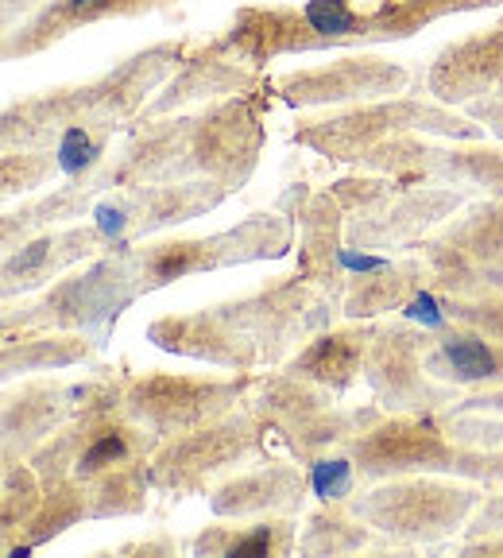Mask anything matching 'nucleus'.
I'll return each instance as SVG.
<instances>
[{"label":"nucleus","instance_id":"obj_20","mask_svg":"<svg viewBox=\"0 0 503 558\" xmlns=\"http://www.w3.org/2000/svg\"><path fill=\"white\" fill-rule=\"evenodd\" d=\"M209 512L221 520H256V515H298L310 505V473L303 462L268 458V462L244 465L206 493Z\"/></svg>","mask_w":503,"mask_h":558},{"label":"nucleus","instance_id":"obj_19","mask_svg":"<svg viewBox=\"0 0 503 558\" xmlns=\"http://www.w3.org/2000/svg\"><path fill=\"white\" fill-rule=\"evenodd\" d=\"M279 209L295 218L298 229V260L295 271H303L310 283L326 288L330 295L345 299L348 268H345V209L333 198V191H310L306 183L286 186Z\"/></svg>","mask_w":503,"mask_h":558},{"label":"nucleus","instance_id":"obj_36","mask_svg":"<svg viewBox=\"0 0 503 558\" xmlns=\"http://www.w3.org/2000/svg\"><path fill=\"white\" fill-rule=\"evenodd\" d=\"M128 129V121H78L62 129V136L54 140L62 179H89L109 159V144Z\"/></svg>","mask_w":503,"mask_h":558},{"label":"nucleus","instance_id":"obj_31","mask_svg":"<svg viewBox=\"0 0 503 558\" xmlns=\"http://www.w3.org/2000/svg\"><path fill=\"white\" fill-rule=\"evenodd\" d=\"M97 198H101V194L89 183L66 179V186H54V191L24 202L20 209H4V218H0V248L12 253V248H20V244L32 241V236L47 233V229L82 221L89 209H94Z\"/></svg>","mask_w":503,"mask_h":558},{"label":"nucleus","instance_id":"obj_22","mask_svg":"<svg viewBox=\"0 0 503 558\" xmlns=\"http://www.w3.org/2000/svg\"><path fill=\"white\" fill-rule=\"evenodd\" d=\"M426 86L442 105H469L503 94V24L469 32L434 59Z\"/></svg>","mask_w":503,"mask_h":558},{"label":"nucleus","instance_id":"obj_45","mask_svg":"<svg viewBox=\"0 0 503 558\" xmlns=\"http://www.w3.org/2000/svg\"><path fill=\"white\" fill-rule=\"evenodd\" d=\"M44 9V0H4V35L16 32L24 20H32L35 12Z\"/></svg>","mask_w":503,"mask_h":558},{"label":"nucleus","instance_id":"obj_30","mask_svg":"<svg viewBox=\"0 0 503 558\" xmlns=\"http://www.w3.org/2000/svg\"><path fill=\"white\" fill-rule=\"evenodd\" d=\"M438 236L453 244L488 283L503 288V198H473L438 229Z\"/></svg>","mask_w":503,"mask_h":558},{"label":"nucleus","instance_id":"obj_9","mask_svg":"<svg viewBox=\"0 0 503 558\" xmlns=\"http://www.w3.org/2000/svg\"><path fill=\"white\" fill-rule=\"evenodd\" d=\"M260 345L268 368H283L314 333L341 323V299L310 283L303 271L263 279L260 288L218 303Z\"/></svg>","mask_w":503,"mask_h":558},{"label":"nucleus","instance_id":"obj_40","mask_svg":"<svg viewBox=\"0 0 503 558\" xmlns=\"http://www.w3.org/2000/svg\"><path fill=\"white\" fill-rule=\"evenodd\" d=\"M179 550H191V539H179L174 532H167V527H159L156 535H148V539H128L121 543L116 550H109V555H139V558H174Z\"/></svg>","mask_w":503,"mask_h":558},{"label":"nucleus","instance_id":"obj_7","mask_svg":"<svg viewBox=\"0 0 503 558\" xmlns=\"http://www.w3.org/2000/svg\"><path fill=\"white\" fill-rule=\"evenodd\" d=\"M407 132H426V136L450 140H480L484 124L469 117H457L442 101H418V97H383V101L353 105L345 113L310 117L298 121L295 144L333 159V163H360V156L383 144V140L407 136Z\"/></svg>","mask_w":503,"mask_h":558},{"label":"nucleus","instance_id":"obj_4","mask_svg":"<svg viewBox=\"0 0 503 558\" xmlns=\"http://www.w3.org/2000/svg\"><path fill=\"white\" fill-rule=\"evenodd\" d=\"M488 488L477 481L442 477V473H403L356 488L345 500L348 512L403 550L438 547L465 532Z\"/></svg>","mask_w":503,"mask_h":558},{"label":"nucleus","instance_id":"obj_44","mask_svg":"<svg viewBox=\"0 0 503 558\" xmlns=\"http://www.w3.org/2000/svg\"><path fill=\"white\" fill-rule=\"evenodd\" d=\"M457 411H495L503 415V388H488V392H469L453 403Z\"/></svg>","mask_w":503,"mask_h":558},{"label":"nucleus","instance_id":"obj_43","mask_svg":"<svg viewBox=\"0 0 503 558\" xmlns=\"http://www.w3.org/2000/svg\"><path fill=\"white\" fill-rule=\"evenodd\" d=\"M469 109V117L477 124H484L492 136L503 140V94H492V97H477V101L465 105Z\"/></svg>","mask_w":503,"mask_h":558},{"label":"nucleus","instance_id":"obj_42","mask_svg":"<svg viewBox=\"0 0 503 558\" xmlns=\"http://www.w3.org/2000/svg\"><path fill=\"white\" fill-rule=\"evenodd\" d=\"M488 532H503V485L484 493L480 508L473 512L469 527H465V539H477V535H488Z\"/></svg>","mask_w":503,"mask_h":558},{"label":"nucleus","instance_id":"obj_14","mask_svg":"<svg viewBox=\"0 0 503 558\" xmlns=\"http://www.w3.org/2000/svg\"><path fill=\"white\" fill-rule=\"evenodd\" d=\"M263 151L260 97L241 94L201 105L186 124V167L191 179H209L236 194L252 179Z\"/></svg>","mask_w":503,"mask_h":558},{"label":"nucleus","instance_id":"obj_34","mask_svg":"<svg viewBox=\"0 0 503 558\" xmlns=\"http://www.w3.org/2000/svg\"><path fill=\"white\" fill-rule=\"evenodd\" d=\"M86 485L89 523L94 520H128L148 512V497L156 493L148 477V462H132L105 470L97 477H78Z\"/></svg>","mask_w":503,"mask_h":558},{"label":"nucleus","instance_id":"obj_16","mask_svg":"<svg viewBox=\"0 0 503 558\" xmlns=\"http://www.w3.org/2000/svg\"><path fill=\"white\" fill-rule=\"evenodd\" d=\"M426 132L383 140L368 156H360V171L403 174L410 183L465 186L480 198H503V148H484L477 140H461L453 148L422 140Z\"/></svg>","mask_w":503,"mask_h":558},{"label":"nucleus","instance_id":"obj_33","mask_svg":"<svg viewBox=\"0 0 503 558\" xmlns=\"http://www.w3.org/2000/svg\"><path fill=\"white\" fill-rule=\"evenodd\" d=\"M78 523H89V500H86V485L78 477L62 481V485H47V497L39 505V512L32 515L20 539L12 547H4L9 558H24L32 550L47 547L51 539H59L62 532L78 527Z\"/></svg>","mask_w":503,"mask_h":558},{"label":"nucleus","instance_id":"obj_3","mask_svg":"<svg viewBox=\"0 0 503 558\" xmlns=\"http://www.w3.org/2000/svg\"><path fill=\"white\" fill-rule=\"evenodd\" d=\"M341 450L356 462L360 488L403 473H442V477L477 481L484 488L503 485V450L457 442L434 418V411L383 415L380 423L348 438Z\"/></svg>","mask_w":503,"mask_h":558},{"label":"nucleus","instance_id":"obj_23","mask_svg":"<svg viewBox=\"0 0 503 558\" xmlns=\"http://www.w3.org/2000/svg\"><path fill=\"white\" fill-rule=\"evenodd\" d=\"M167 4H174V0H44V9L32 20H24L16 32L4 35V59H27V54L47 51L89 24L144 16V12H159Z\"/></svg>","mask_w":503,"mask_h":558},{"label":"nucleus","instance_id":"obj_46","mask_svg":"<svg viewBox=\"0 0 503 558\" xmlns=\"http://www.w3.org/2000/svg\"><path fill=\"white\" fill-rule=\"evenodd\" d=\"M457 555H503V532H488L477 539H461Z\"/></svg>","mask_w":503,"mask_h":558},{"label":"nucleus","instance_id":"obj_41","mask_svg":"<svg viewBox=\"0 0 503 558\" xmlns=\"http://www.w3.org/2000/svg\"><path fill=\"white\" fill-rule=\"evenodd\" d=\"M400 314L410 318V323H418L422 330H442V326L450 323V314H445V306H442V295H438L430 283H426L422 291H415V299H410Z\"/></svg>","mask_w":503,"mask_h":558},{"label":"nucleus","instance_id":"obj_25","mask_svg":"<svg viewBox=\"0 0 503 558\" xmlns=\"http://www.w3.org/2000/svg\"><path fill=\"white\" fill-rule=\"evenodd\" d=\"M426 373L465 396L503 388V341L461 323L426 330Z\"/></svg>","mask_w":503,"mask_h":558},{"label":"nucleus","instance_id":"obj_6","mask_svg":"<svg viewBox=\"0 0 503 558\" xmlns=\"http://www.w3.org/2000/svg\"><path fill=\"white\" fill-rule=\"evenodd\" d=\"M291 248H295V218L275 206L248 214L244 221L209 236H167V241L151 236V241H139L132 244V260H136L144 295H151V291L171 288L179 279L206 276V271L283 260Z\"/></svg>","mask_w":503,"mask_h":558},{"label":"nucleus","instance_id":"obj_18","mask_svg":"<svg viewBox=\"0 0 503 558\" xmlns=\"http://www.w3.org/2000/svg\"><path fill=\"white\" fill-rule=\"evenodd\" d=\"M148 341L174 357H191L201 365L225 368V373H252L260 368V345L229 318L221 306L201 311H171L148 323Z\"/></svg>","mask_w":503,"mask_h":558},{"label":"nucleus","instance_id":"obj_24","mask_svg":"<svg viewBox=\"0 0 503 558\" xmlns=\"http://www.w3.org/2000/svg\"><path fill=\"white\" fill-rule=\"evenodd\" d=\"M376 330H380V323H348V318H341L330 330L314 333L295 357L286 361L283 373L298 376L306 384H318L330 396L345 400L356 388V380L365 376V357Z\"/></svg>","mask_w":503,"mask_h":558},{"label":"nucleus","instance_id":"obj_38","mask_svg":"<svg viewBox=\"0 0 503 558\" xmlns=\"http://www.w3.org/2000/svg\"><path fill=\"white\" fill-rule=\"evenodd\" d=\"M310 473V493L318 505H333V500H348L360 488V473H356V462L345 450H330L314 458L306 465Z\"/></svg>","mask_w":503,"mask_h":558},{"label":"nucleus","instance_id":"obj_17","mask_svg":"<svg viewBox=\"0 0 503 558\" xmlns=\"http://www.w3.org/2000/svg\"><path fill=\"white\" fill-rule=\"evenodd\" d=\"M410 86V70L403 62L380 54H353L341 62H321L310 70H295L271 82L279 101L291 109H321V105H365L400 97Z\"/></svg>","mask_w":503,"mask_h":558},{"label":"nucleus","instance_id":"obj_27","mask_svg":"<svg viewBox=\"0 0 503 558\" xmlns=\"http://www.w3.org/2000/svg\"><path fill=\"white\" fill-rule=\"evenodd\" d=\"M430 283V268H426L422 253H403L391 256L388 264L372 271H356L348 276L345 299H341V318L348 323H383L388 314L403 311Z\"/></svg>","mask_w":503,"mask_h":558},{"label":"nucleus","instance_id":"obj_2","mask_svg":"<svg viewBox=\"0 0 503 558\" xmlns=\"http://www.w3.org/2000/svg\"><path fill=\"white\" fill-rule=\"evenodd\" d=\"M144 299L132 248H105L94 260L70 268L44 291L4 299L0 330H66L109 345L121 314Z\"/></svg>","mask_w":503,"mask_h":558},{"label":"nucleus","instance_id":"obj_15","mask_svg":"<svg viewBox=\"0 0 503 558\" xmlns=\"http://www.w3.org/2000/svg\"><path fill=\"white\" fill-rule=\"evenodd\" d=\"M365 384L372 403L388 415H410V411H442L461 400V388L442 384L426 373V330L410 318H388L376 330L365 357Z\"/></svg>","mask_w":503,"mask_h":558},{"label":"nucleus","instance_id":"obj_32","mask_svg":"<svg viewBox=\"0 0 503 558\" xmlns=\"http://www.w3.org/2000/svg\"><path fill=\"white\" fill-rule=\"evenodd\" d=\"M376 532L360 515L348 512L345 500L333 505H318L306 512L303 535H298V550L310 558H341V555H372Z\"/></svg>","mask_w":503,"mask_h":558},{"label":"nucleus","instance_id":"obj_13","mask_svg":"<svg viewBox=\"0 0 503 558\" xmlns=\"http://www.w3.org/2000/svg\"><path fill=\"white\" fill-rule=\"evenodd\" d=\"M229 198L225 186L209 179H186V183H151V186H121L94 202L89 218L105 233L109 248H132L139 241L206 218Z\"/></svg>","mask_w":503,"mask_h":558},{"label":"nucleus","instance_id":"obj_35","mask_svg":"<svg viewBox=\"0 0 503 558\" xmlns=\"http://www.w3.org/2000/svg\"><path fill=\"white\" fill-rule=\"evenodd\" d=\"M44 497L47 485L27 458H0V532H4V547L16 543V535L39 512Z\"/></svg>","mask_w":503,"mask_h":558},{"label":"nucleus","instance_id":"obj_11","mask_svg":"<svg viewBox=\"0 0 503 558\" xmlns=\"http://www.w3.org/2000/svg\"><path fill=\"white\" fill-rule=\"evenodd\" d=\"M260 373L183 376V373H132L124 384V415L151 430L159 442L206 427L213 418L244 408Z\"/></svg>","mask_w":503,"mask_h":558},{"label":"nucleus","instance_id":"obj_26","mask_svg":"<svg viewBox=\"0 0 503 558\" xmlns=\"http://www.w3.org/2000/svg\"><path fill=\"white\" fill-rule=\"evenodd\" d=\"M252 82H256L252 66L236 62L233 54L221 51L218 39H213V44H206V51L186 59L183 66L174 70L171 82L151 97L148 109L139 117H171V113H186L194 105L225 101V97H233V94H248Z\"/></svg>","mask_w":503,"mask_h":558},{"label":"nucleus","instance_id":"obj_1","mask_svg":"<svg viewBox=\"0 0 503 558\" xmlns=\"http://www.w3.org/2000/svg\"><path fill=\"white\" fill-rule=\"evenodd\" d=\"M186 39H167L148 51L132 54L116 70L82 86L47 89L4 109V148H51L62 129L78 121H136L148 109V97L171 82V74L186 62Z\"/></svg>","mask_w":503,"mask_h":558},{"label":"nucleus","instance_id":"obj_29","mask_svg":"<svg viewBox=\"0 0 503 558\" xmlns=\"http://www.w3.org/2000/svg\"><path fill=\"white\" fill-rule=\"evenodd\" d=\"M191 550L198 558H233V555H256V558H283L298 550V523L295 515H256L252 523L221 520L201 527L191 539Z\"/></svg>","mask_w":503,"mask_h":558},{"label":"nucleus","instance_id":"obj_28","mask_svg":"<svg viewBox=\"0 0 503 558\" xmlns=\"http://www.w3.org/2000/svg\"><path fill=\"white\" fill-rule=\"evenodd\" d=\"M101 353L94 338L66 330H0V373L4 384L35 373H66L94 365Z\"/></svg>","mask_w":503,"mask_h":558},{"label":"nucleus","instance_id":"obj_12","mask_svg":"<svg viewBox=\"0 0 503 558\" xmlns=\"http://www.w3.org/2000/svg\"><path fill=\"white\" fill-rule=\"evenodd\" d=\"M473 198H480V194L465 191V186L410 183L400 174L395 191H388L368 209L348 214L345 244L348 248H365V253H395V248L415 253L426 236L438 233Z\"/></svg>","mask_w":503,"mask_h":558},{"label":"nucleus","instance_id":"obj_21","mask_svg":"<svg viewBox=\"0 0 503 558\" xmlns=\"http://www.w3.org/2000/svg\"><path fill=\"white\" fill-rule=\"evenodd\" d=\"M109 248L105 233L94 221H70V226H54L47 233L32 236L20 248L4 253L0 264V295L20 299L44 291L47 283H54L59 276H66L70 268L94 260Z\"/></svg>","mask_w":503,"mask_h":558},{"label":"nucleus","instance_id":"obj_10","mask_svg":"<svg viewBox=\"0 0 503 558\" xmlns=\"http://www.w3.org/2000/svg\"><path fill=\"white\" fill-rule=\"evenodd\" d=\"M128 376L124 361L89 365V373L78 380L54 373L20 376V388L9 384L0 396V458H32L62 423H70L86 403H94Z\"/></svg>","mask_w":503,"mask_h":558},{"label":"nucleus","instance_id":"obj_37","mask_svg":"<svg viewBox=\"0 0 503 558\" xmlns=\"http://www.w3.org/2000/svg\"><path fill=\"white\" fill-rule=\"evenodd\" d=\"M59 171V156L54 148H4V159H0V191L4 198L12 194H35L44 191Z\"/></svg>","mask_w":503,"mask_h":558},{"label":"nucleus","instance_id":"obj_5","mask_svg":"<svg viewBox=\"0 0 503 558\" xmlns=\"http://www.w3.org/2000/svg\"><path fill=\"white\" fill-rule=\"evenodd\" d=\"M271 442L275 438H271L268 418L244 403V408L206 423V427H194L186 435L159 442V450L148 458L151 488L159 497H167V505L201 497L229 473L275 458Z\"/></svg>","mask_w":503,"mask_h":558},{"label":"nucleus","instance_id":"obj_8","mask_svg":"<svg viewBox=\"0 0 503 558\" xmlns=\"http://www.w3.org/2000/svg\"><path fill=\"white\" fill-rule=\"evenodd\" d=\"M248 408H256L268 418L271 438L303 465H310L321 453L341 450L353 435H360L388 415L380 403L338 408V396H330L318 384L298 380L283 368L260 376V384L248 396Z\"/></svg>","mask_w":503,"mask_h":558},{"label":"nucleus","instance_id":"obj_39","mask_svg":"<svg viewBox=\"0 0 503 558\" xmlns=\"http://www.w3.org/2000/svg\"><path fill=\"white\" fill-rule=\"evenodd\" d=\"M434 418L450 430V438L465 446H480V450H503V415L495 411H457L442 408Z\"/></svg>","mask_w":503,"mask_h":558}]
</instances>
